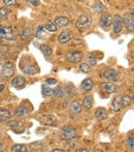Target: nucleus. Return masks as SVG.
Segmentation results:
<instances>
[{"mask_svg": "<svg viewBox=\"0 0 134 152\" xmlns=\"http://www.w3.org/2000/svg\"><path fill=\"white\" fill-rule=\"evenodd\" d=\"M75 25L78 29H82V30L88 29L91 25V17L89 16L88 14L80 15V16L78 17V21H76Z\"/></svg>", "mask_w": 134, "mask_h": 152, "instance_id": "nucleus-1", "label": "nucleus"}, {"mask_svg": "<svg viewBox=\"0 0 134 152\" xmlns=\"http://www.w3.org/2000/svg\"><path fill=\"white\" fill-rule=\"evenodd\" d=\"M60 137L62 140H65V141H69V140H72L76 137V130L74 127L72 126H65L61 129V132H60Z\"/></svg>", "mask_w": 134, "mask_h": 152, "instance_id": "nucleus-2", "label": "nucleus"}, {"mask_svg": "<svg viewBox=\"0 0 134 152\" xmlns=\"http://www.w3.org/2000/svg\"><path fill=\"white\" fill-rule=\"evenodd\" d=\"M0 39L6 40H14V30L10 26H2L0 25Z\"/></svg>", "mask_w": 134, "mask_h": 152, "instance_id": "nucleus-3", "label": "nucleus"}, {"mask_svg": "<svg viewBox=\"0 0 134 152\" xmlns=\"http://www.w3.org/2000/svg\"><path fill=\"white\" fill-rule=\"evenodd\" d=\"M119 72L116 69H112V68H108V69L104 70L103 72V78L106 79L108 82L114 83L119 80Z\"/></svg>", "mask_w": 134, "mask_h": 152, "instance_id": "nucleus-4", "label": "nucleus"}, {"mask_svg": "<svg viewBox=\"0 0 134 152\" xmlns=\"http://www.w3.org/2000/svg\"><path fill=\"white\" fill-rule=\"evenodd\" d=\"M14 67L12 62L10 61L6 62L3 65V68H2V76L5 79H9L14 76Z\"/></svg>", "mask_w": 134, "mask_h": 152, "instance_id": "nucleus-5", "label": "nucleus"}, {"mask_svg": "<svg viewBox=\"0 0 134 152\" xmlns=\"http://www.w3.org/2000/svg\"><path fill=\"white\" fill-rule=\"evenodd\" d=\"M66 59L70 63H80L83 59V54L78 51H72L66 54Z\"/></svg>", "mask_w": 134, "mask_h": 152, "instance_id": "nucleus-6", "label": "nucleus"}, {"mask_svg": "<svg viewBox=\"0 0 134 152\" xmlns=\"http://www.w3.org/2000/svg\"><path fill=\"white\" fill-rule=\"evenodd\" d=\"M123 24L126 25L127 29L132 31L133 27H134V18H133V14L131 12H127L124 15V18H123Z\"/></svg>", "mask_w": 134, "mask_h": 152, "instance_id": "nucleus-7", "label": "nucleus"}, {"mask_svg": "<svg viewBox=\"0 0 134 152\" xmlns=\"http://www.w3.org/2000/svg\"><path fill=\"white\" fill-rule=\"evenodd\" d=\"M100 88L103 91L108 92V93H114V92H118L119 90V86L116 85L114 83H110V82H103L100 84Z\"/></svg>", "mask_w": 134, "mask_h": 152, "instance_id": "nucleus-8", "label": "nucleus"}, {"mask_svg": "<svg viewBox=\"0 0 134 152\" xmlns=\"http://www.w3.org/2000/svg\"><path fill=\"white\" fill-rule=\"evenodd\" d=\"M112 21H114V32L120 33L123 29V25H124L123 24V18L120 15H114Z\"/></svg>", "mask_w": 134, "mask_h": 152, "instance_id": "nucleus-9", "label": "nucleus"}, {"mask_svg": "<svg viewBox=\"0 0 134 152\" xmlns=\"http://www.w3.org/2000/svg\"><path fill=\"white\" fill-rule=\"evenodd\" d=\"M112 24V17L108 14H103L99 20V25L102 28H108Z\"/></svg>", "mask_w": 134, "mask_h": 152, "instance_id": "nucleus-10", "label": "nucleus"}, {"mask_svg": "<svg viewBox=\"0 0 134 152\" xmlns=\"http://www.w3.org/2000/svg\"><path fill=\"white\" fill-rule=\"evenodd\" d=\"M112 109L114 112H120L123 109L122 107V95H117L112 102Z\"/></svg>", "mask_w": 134, "mask_h": 152, "instance_id": "nucleus-11", "label": "nucleus"}, {"mask_svg": "<svg viewBox=\"0 0 134 152\" xmlns=\"http://www.w3.org/2000/svg\"><path fill=\"white\" fill-rule=\"evenodd\" d=\"M70 110H71V113L74 115L80 114L83 111V107L78 100H73V102L70 104Z\"/></svg>", "mask_w": 134, "mask_h": 152, "instance_id": "nucleus-12", "label": "nucleus"}, {"mask_svg": "<svg viewBox=\"0 0 134 152\" xmlns=\"http://www.w3.org/2000/svg\"><path fill=\"white\" fill-rule=\"evenodd\" d=\"M25 83H26V80H25L24 77L18 76V77H16L14 79H12V86L14 87V88H21L22 86H24Z\"/></svg>", "mask_w": 134, "mask_h": 152, "instance_id": "nucleus-13", "label": "nucleus"}, {"mask_svg": "<svg viewBox=\"0 0 134 152\" xmlns=\"http://www.w3.org/2000/svg\"><path fill=\"white\" fill-rule=\"evenodd\" d=\"M71 38V32L70 30H64L63 32H61V34L59 35L58 40L60 44H66L70 40Z\"/></svg>", "mask_w": 134, "mask_h": 152, "instance_id": "nucleus-14", "label": "nucleus"}, {"mask_svg": "<svg viewBox=\"0 0 134 152\" xmlns=\"http://www.w3.org/2000/svg\"><path fill=\"white\" fill-rule=\"evenodd\" d=\"M68 23H69L68 18H66V17H63V16H60V17H57V18L55 19L54 24L58 27H65L68 25Z\"/></svg>", "mask_w": 134, "mask_h": 152, "instance_id": "nucleus-15", "label": "nucleus"}, {"mask_svg": "<svg viewBox=\"0 0 134 152\" xmlns=\"http://www.w3.org/2000/svg\"><path fill=\"white\" fill-rule=\"evenodd\" d=\"M107 116V111L104 108H98L95 111V117L97 120H104Z\"/></svg>", "mask_w": 134, "mask_h": 152, "instance_id": "nucleus-16", "label": "nucleus"}, {"mask_svg": "<svg viewBox=\"0 0 134 152\" xmlns=\"http://www.w3.org/2000/svg\"><path fill=\"white\" fill-rule=\"evenodd\" d=\"M93 88V80L92 79H85L82 82V89L84 91H90Z\"/></svg>", "mask_w": 134, "mask_h": 152, "instance_id": "nucleus-17", "label": "nucleus"}, {"mask_svg": "<svg viewBox=\"0 0 134 152\" xmlns=\"http://www.w3.org/2000/svg\"><path fill=\"white\" fill-rule=\"evenodd\" d=\"M84 107L87 109V110H91L93 107V104H94V100H93V97L92 96H87V97L84 98Z\"/></svg>", "mask_w": 134, "mask_h": 152, "instance_id": "nucleus-18", "label": "nucleus"}, {"mask_svg": "<svg viewBox=\"0 0 134 152\" xmlns=\"http://www.w3.org/2000/svg\"><path fill=\"white\" fill-rule=\"evenodd\" d=\"M23 72L27 75H34L38 72V68L35 65H27L23 68Z\"/></svg>", "mask_w": 134, "mask_h": 152, "instance_id": "nucleus-19", "label": "nucleus"}, {"mask_svg": "<svg viewBox=\"0 0 134 152\" xmlns=\"http://www.w3.org/2000/svg\"><path fill=\"white\" fill-rule=\"evenodd\" d=\"M12 117V114L8 110H0V122L6 121Z\"/></svg>", "mask_w": 134, "mask_h": 152, "instance_id": "nucleus-20", "label": "nucleus"}, {"mask_svg": "<svg viewBox=\"0 0 134 152\" xmlns=\"http://www.w3.org/2000/svg\"><path fill=\"white\" fill-rule=\"evenodd\" d=\"M132 97H131L130 95H127V94H125V95L122 96V107L123 108H125V107H129L131 104H132Z\"/></svg>", "mask_w": 134, "mask_h": 152, "instance_id": "nucleus-21", "label": "nucleus"}, {"mask_svg": "<svg viewBox=\"0 0 134 152\" xmlns=\"http://www.w3.org/2000/svg\"><path fill=\"white\" fill-rule=\"evenodd\" d=\"M29 113V110L26 108V107H19V108L16 109V111H14V114L17 115V116H24V115H27Z\"/></svg>", "mask_w": 134, "mask_h": 152, "instance_id": "nucleus-22", "label": "nucleus"}, {"mask_svg": "<svg viewBox=\"0 0 134 152\" xmlns=\"http://www.w3.org/2000/svg\"><path fill=\"white\" fill-rule=\"evenodd\" d=\"M12 152H27V147L22 144L14 145L12 148Z\"/></svg>", "mask_w": 134, "mask_h": 152, "instance_id": "nucleus-23", "label": "nucleus"}, {"mask_svg": "<svg viewBox=\"0 0 134 152\" xmlns=\"http://www.w3.org/2000/svg\"><path fill=\"white\" fill-rule=\"evenodd\" d=\"M39 49L44 55H49V56H50V55H52V53H53L51 47H49L48 45H41V46L39 47Z\"/></svg>", "mask_w": 134, "mask_h": 152, "instance_id": "nucleus-24", "label": "nucleus"}, {"mask_svg": "<svg viewBox=\"0 0 134 152\" xmlns=\"http://www.w3.org/2000/svg\"><path fill=\"white\" fill-rule=\"evenodd\" d=\"M44 29L49 32H56L57 26L54 24V22H48L46 25H44Z\"/></svg>", "mask_w": 134, "mask_h": 152, "instance_id": "nucleus-25", "label": "nucleus"}, {"mask_svg": "<svg viewBox=\"0 0 134 152\" xmlns=\"http://www.w3.org/2000/svg\"><path fill=\"white\" fill-rule=\"evenodd\" d=\"M93 7H94L95 12H98V14H102V12H104V6H103V4H101V2H96Z\"/></svg>", "mask_w": 134, "mask_h": 152, "instance_id": "nucleus-26", "label": "nucleus"}, {"mask_svg": "<svg viewBox=\"0 0 134 152\" xmlns=\"http://www.w3.org/2000/svg\"><path fill=\"white\" fill-rule=\"evenodd\" d=\"M80 69L82 70L84 74H88V72H90L91 70V67L90 65H89L88 63H86V62H84V63H82L80 65Z\"/></svg>", "mask_w": 134, "mask_h": 152, "instance_id": "nucleus-27", "label": "nucleus"}, {"mask_svg": "<svg viewBox=\"0 0 134 152\" xmlns=\"http://www.w3.org/2000/svg\"><path fill=\"white\" fill-rule=\"evenodd\" d=\"M54 93L57 95V97H63L65 94V91H64V88L61 86L57 87V89H55L54 90Z\"/></svg>", "mask_w": 134, "mask_h": 152, "instance_id": "nucleus-28", "label": "nucleus"}, {"mask_svg": "<svg viewBox=\"0 0 134 152\" xmlns=\"http://www.w3.org/2000/svg\"><path fill=\"white\" fill-rule=\"evenodd\" d=\"M7 14H8V10L4 6L0 7V20H3L7 17Z\"/></svg>", "mask_w": 134, "mask_h": 152, "instance_id": "nucleus-29", "label": "nucleus"}, {"mask_svg": "<svg viewBox=\"0 0 134 152\" xmlns=\"http://www.w3.org/2000/svg\"><path fill=\"white\" fill-rule=\"evenodd\" d=\"M54 93V90L51 89L50 87H46V86H42V94L44 96H48V95H52Z\"/></svg>", "mask_w": 134, "mask_h": 152, "instance_id": "nucleus-30", "label": "nucleus"}, {"mask_svg": "<svg viewBox=\"0 0 134 152\" xmlns=\"http://www.w3.org/2000/svg\"><path fill=\"white\" fill-rule=\"evenodd\" d=\"M126 145H127V147H128V148H130V149H132L133 147H134V139H133L132 134L128 136V138H127Z\"/></svg>", "mask_w": 134, "mask_h": 152, "instance_id": "nucleus-31", "label": "nucleus"}, {"mask_svg": "<svg viewBox=\"0 0 134 152\" xmlns=\"http://www.w3.org/2000/svg\"><path fill=\"white\" fill-rule=\"evenodd\" d=\"M88 62H89L88 64L90 66H94L95 64H96L97 60H96V58L93 56V55H89V56H88Z\"/></svg>", "mask_w": 134, "mask_h": 152, "instance_id": "nucleus-32", "label": "nucleus"}, {"mask_svg": "<svg viewBox=\"0 0 134 152\" xmlns=\"http://www.w3.org/2000/svg\"><path fill=\"white\" fill-rule=\"evenodd\" d=\"M46 84H48V85H55V84H57V80H56V79H53V78L46 79Z\"/></svg>", "mask_w": 134, "mask_h": 152, "instance_id": "nucleus-33", "label": "nucleus"}, {"mask_svg": "<svg viewBox=\"0 0 134 152\" xmlns=\"http://www.w3.org/2000/svg\"><path fill=\"white\" fill-rule=\"evenodd\" d=\"M7 125L8 126H12V127H17V126L19 125V122L17 121V120H10V121H8L7 122Z\"/></svg>", "mask_w": 134, "mask_h": 152, "instance_id": "nucleus-34", "label": "nucleus"}, {"mask_svg": "<svg viewBox=\"0 0 134 152\" xmlns=\"http://www.w3.org/2000/svg\"><path fill=\"white\" fill-rule=\"evenodd\" d=\"M3 3L6 5H14V4H17V1L16 0H4Z\"/></svg>", "mask_w": 134, "mask_h": 152, "instance_id": "nucleus-35", "label": "nucleus"}, {"mask_svg": "<svg viewBox=\"0 0 134 152\" xmlns=\"http://www.w3.org/2000/svg\"><path fill=\"white\" fill-rule=\"evenodd\" d=\"M28 2H29V3H31V4H32V5H34V6H37L38 4H39V1H33V0H32V1L30 0V1H28Z\"/></svg>", "mask_w": 134, "mask_h": 152, "instance_id": "nucleus-36", "label": "nucleus"}, {"mask_svg": "<svg viewBox=\"0 0 134 152\" xmlns=\"http://www.w3.org/2000/svg\"><path fill=\"white\" fill-rule=\"evenodd\" d=\"M75 152H88V150L86 148H80L78 150H75Z\"/></svg>", "mask_w": 134, "mask_h": 152, "instance_id": "nucleus-37", "label": "nucleus"}, {"mask_svg": "<svg viewBox=\"0 0 134 152\" xmlns=\"http://www.w3.org/2000/svg\"><path fill=\"white\" fill-rule=\"evenodd\" d=\"M52 152H65V150H63V149H59V148H57V149H54Z\"/></svg>", "mask_w": 134, "mask_h": 152, "instance_id": "nucleus-38", "label": "nucleus"}, {"mask_svg": "<svg viewBox=\"0 0 134 152\" xmlns=\"http://www.w3.org/2000/svg\"><path fill=\"white\" fill-rule=\"evenodd\" d=\"M93 152H104L103 150H101V149H95Z\"/></svg>", "mask_w": 134, "mask_h": 152, "instance_id": "nucleus-39", "label": "nucleus"}, {"mask_svg": "<svg viewBox=\"0 0 134 152\" xmlns=\"http://www.w3.org/2000/svg\"><path fill=\"white\" fill-rule=\"evenodd\" d=\"M3 89H4V85H0V92L3 90Z\"/></svg>", "mask_w": 134, "mask_h": 152, "instance_id": "nucleus-40", "label": "nucleus"}, {"mask_svg": "<svg viewBox=\"0 0 134 152\" xmlns=\"http://www.w3.org/2000/svg\"><path fill=\"white\" fill-rule=\"evenodd\" d=\"M0 148H1V142H0Z\"/></svg>", "mask_w": 134, "mask_h": 152, "instance_id": "nucleus-41", "label": "nucleus"}]
</instances>
